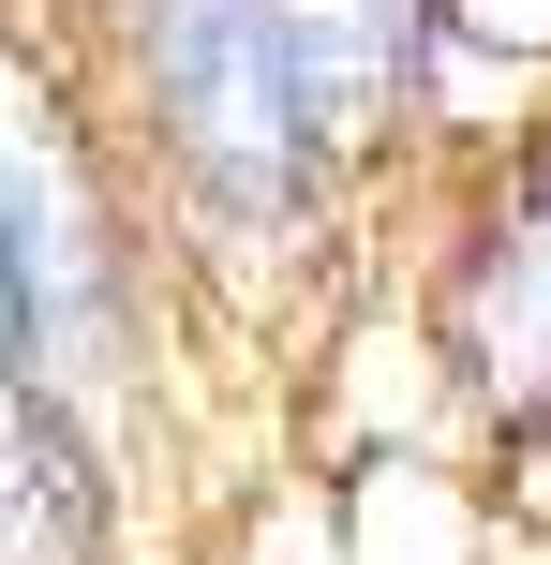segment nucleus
<instances>
[{"mask_svg": "<svg viewBox=\"0 0 551 565\" xmlns=\"http://www.w3.org/2000/svg\"><path fill=\"white\" fill-rule=\"evenodd\" d=\"M149 89L179 119V164L268 224L298 209V164H314V89H298L284 0H149Z\"/></svg>", "mask_w": 551, "mask_h": 565, "instance_id": "f257e3e1", "label": "nucleus"}, {"mask_svg": "<svg viewBox=\"0 0 551 565\" xmlns=\"http://www.w3.org/2000/svg\"><path fill=\"white\" fill-rule=\"evenodd\" d=\"M284 45H298V89H314V135H373L403 105L417 0H284Z\"/></svg>", "mask_w": 551, "mask_h": 565, "instance_id": "20e7f679", "label": "nucleus"}, {"mask_svg": "<svg viewBox=\"0 0 551 565\" xmlns=\"http://www.w3.org/2000/svg\"><path fill=\"white\" fill-rule=\"evenodd\" d=\"M105 551V491H89L75 431L0 372V565H89Z\"/></svg>", "mask_w": 551, "mask_h": 565, "instance_id": "f03ea898", "label": "nucleus"}, {"mask_svg": "<svg viewBox=\"0 0 551 565\" xmlns=\"http://www.w3.org/2000/svg\"><path fill=\"white\" fill-rule=\"evenodd\" d=\"M463 342H477V387L507 402V417H537L551 402V179H537V209L477 254L463 282Z\"/></svg>", "mask_w": 551, "mask_h": 565, "instance_id": "7ed1b4c3", "label": "nucleus"}, {"mask_svg": "<svg viewBox=\"0 0 551 565\" xmlns=\"http://www.w3.org/2000/svg\"><path fill=\"white\" fill-rule=\"evenodd\" d=\"M15 342H30V282H15V238H0V372H15Z\"/></svg>", "mask_w": 551, "mask_h": 565, "instance_id": "39448f33", "label": "nucleus"}, {"mask_svg": "<svg viewBox=\"0 0 551 565\" xmlns=\"http://www.w3.org/2000/svg\"><path fill=\"white\" fill-rule=\"evenodd\" d=\"M477 30H522V45H551V0H463Z\"/></svg>", "mask_w": 551, "mask_h": 565, "instance_id": "423d86ee", "label": "nucleus"}]
</instances>
